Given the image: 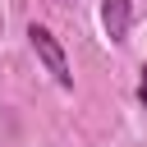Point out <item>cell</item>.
I'll return each instance as SVG.
<instances>
[{
  "label": "cell",
  "mask_w": 147,
  "mask_h": 147,
  "mask_svg": "<svg viewBox=\"0 0 147 147\" xmlns=\"http://www.w3.org/2000/svg\"><path fill=\"white\" fill-rule=\"evenodd\" d=\"M138 101H142V110H147V69H142V83H138Z\"/></svg>",
  "instance_id": "3"
},
{
  "label": "cell",
  "mask_w": 147,
  "mask_h": 147,
  "mask_svg": "<svg viewBox=\"0 0 147 147\" xmlns=\"http://www.w3.org/2000/svg\"><path fill=\"white\" fill-rule=\"evenodd\" d=\"M101 23H106V37H110L115 46L129 41V23H133L129 0H101Z\"/></svg>",
  "instance_id": "2"
},
{
  "label": "cell",
  "mask_w": 147,
  "mask_h": 147,
  "mask_svg": "<svg viewBox=\"0 0 147 147\" xmlns=\"http://www.w3.org/2000/svg\"><path fill=\"white\" fill-rule=\"evenodd\" d=\"M28 41H32L37 60L46 64V74H51L60 87H74V69H69V60H64V46L55 41V32H51V28H41V23H32V28H28Z\"/></svg>",
  "instance_id": "1"
}]
</instances>
